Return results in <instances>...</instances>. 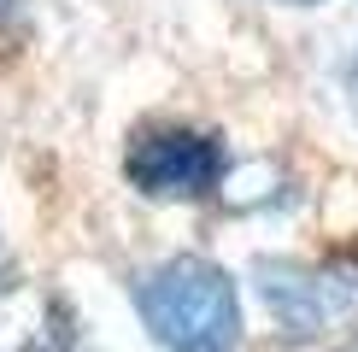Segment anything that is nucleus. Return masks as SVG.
Returning a JSON list of instances; mask_svg holds the SVG:
<instances>
[{"mask_svg": "<svg viewBox=\"0 0 358 352\" xmlns=\"http://www.w3.org/2000/svg\"><path fill=\"white\" fill-rule=\"evenodd\" d=\"M276 6H323V0H276Z\"/></svg>", "mask_w": 358, "mask_h": 352, "instance_id": "8", "label": "nucleus"}, {"mask_svg": "<svg viewBox=\"0 0 358 352\" xmlns=\"http://www.w3.org/2000/svg\"><path fill=\"white\" fill-rule=\"evenodd\" d=\"M217 200L229 205V212H264V205L288 200V176H282V165H271V159H252L241 170L229 165L223 182H217Z\"/></svg>", "mask_w": 358, "mask_h": 352, "instance_id": "4", "label": "nucleus"}, {"mask_svg": "<svg viewBox=\"0 0 358 352\" xmlns=\"http://www.w3.org/2000/svg\"><path fill=\"white\" fill-rule=\"evenodd\" d=\"M18 253H12V241H6V235H0V293H12V288H18Z\"/></svg>", "mask_w": 358, "mask_h": 352, "instance_id": "6", "label": "nucleus"}, {"mask_svg": "<svg viewBox=\"0 0 358 352\" xmlns=\"http://www.w3.org/2000/svg\"><path fill=\"white\" fill-rule=\"evenodd\" d=\"M141 329L159 352H241L247 311L241 288L206 253H171L129 282Z\"/></svg>", "mask_w": 358, "mask_h": 352, "instance_id": "1", "label": "nucleus"}, {"mask_svg": "<svg viewBox=\"0 0 358 352\" xmlns=\"http://www.w3.org/2000/svg\"><path fill=\"white\" fill-rule=\"evenodd\" d=\"M252 288L288 341H317L341 317L358 311V253H329V258L264 253L252 258Z\"/></svg>", "mask_w": 358, "mask_h": 352, "instance_id": "2", "label": "nucleus"}, {"mask_svg": "<svg viewBox=\"0 0 358 352\" xmlns=\"http://www.w3.org/2000/svg\"><path fill=\"white\" fill-rule=\"evenodd\" d=\"M29 29V0H0V47H18Z\"/></svg>", "mask_w": 358, "mask_h": 352, "instance_id": "5", "label": "nucleus"}, {"mask_svg": "<svg viewBox=\"0 0 358 352\" xmlns=\"http://www.w3.org/2000/svg\"><path fill=\"white\" fill-rule=\"evenodd\" d=\"M223 170H229V147L217 129H200V124H171V117L141 124L124 147V182L159 205L212 200Z\"/></svg>", "mask_w": 358, "mask_h": 352, "instance_id": "3", "label": "nucleus"}, {"mask_svg": "<svg viewBox=\"0 0 358 352\" xmlns=\"http://www.w3.org/2000/svg\"><path fill=\"white\" fill-rule=\"evenodd\" d=\"M347 106H352V117H358V53L347 59Z\"/></svg>", "mask_w": 358, "mask_h": 352, "instance_id": "7", "label": "nucleus"}]
</instances>
